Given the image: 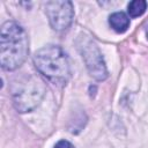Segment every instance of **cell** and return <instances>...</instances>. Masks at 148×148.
I'll return each mask as SVG.
<instances>
[{
	"label": "cell",
	"instance_id": "52a82bcc",
	"mask_svg": "<svg viewBox=\"0 0 148 148\" xmlns=\"http://www.w3.org/2000/svg\"><path fill=\"white\" fill-rule=\"evenodd\" d=\"M147 9V2L145 0H134L131 1L127 6V12L131 17L141 16Z\"/></svg>",
	"mask_w": 148,
	"mask_h": 148
},
{
	"label": "cell",
	"instance_id": "277c9868",
	"mask_svg": "<svg viewBox=\"0 0 148 148\" xmlns=\"http://www.w3.org/2000/svg\"><path fill=\"white\" fill-rule=\"evenodd\" d=\"M76 45L89 74L97 81H104L109 73L96 42L89 35L82 32L76 39Z\"/></svg>",
	"mask_w": 148,
	"mask_h": 148
},
{
	"label": "cell",
	"instance_id": "9c48e42d",
	"mask_svg": "<svg viewBox=\"0 0 148 148\" xmlns=\"http://www.w3.org/2000/svg\"><path fill=\"white\" fill-rule=\"evenodd\" d=\"M146 34H147V38H148V27H147V29H146Z\"/></svg>",
	"mask_w": 148,
	"mask_h": 148
},
{
	"label": "cell",
	"instance_id": "5b68a950",
	"mask_svg": "<svg viewBox=\"0 0 148 148\" xmlns=\"http://www.w3.org/2000/svg\"><path fill=\"white\" fill-rule=\"evenodd\" d=\"M45 12L50 25L56 31H64L69 28L74 17V8L71 1H47Z\"/></svg>",
	"mask_w": 148,
	"mask_h": 148
},
{
	"label": "cell",
	"instance_id": "ba28073f",
	"mask_svg": "<svg viewBox=\"0 0 148 148\" xmlns=\"http://www.w3.org/2000/svg\"><path fill=\"white\" fill-rule=\"evenodd\" d=\"M54 148H75V147L67 140H60L56 143Z\"/></svg>",
	"mask_w": 148,
	"mask_h": 148
},
{
	"label": "cell",
	"instance_id": "6da1fadb",
	"mask_svg": "<svg viewBox=\"0 0 148 148\" xmlns=\"http://www.w3.org/2000/svg\"><path fill=\"white\" fill-rule=\"evenodd\" d=\"M29 42L25 30L14 21L1 25L0 34V62L5 71H15L27 59Z\"/></svg>",
	"mask_w": 148,
	"mask_h": 148
},
{
	"label": "cell",
	"instance_id": "8992f818",
	"mask_svg": "<svg viewBox=\"0 0 148 148\" xmlns=\"http://www.w3.org/2000/svg\"><path fill=\"white\" fill-rule=\"evenodd\" d=\"M109 23L111 28L119 34L125 32L130 27V18L128 16L123 12H116L112 13L109 16Z\"/></svg>",
	"mask_w": 148,
	"mask_h": 148
},
{
	"label": "cell",
	"instance_id": "3957f363",
	"mask_svg": "<svg viewBox=\"0 0 148 148\" xmlns=\"http://www.w3.org/2000/svg\"><path fill=\"white\" fill-rule=\"evenodd\" d=\"M45 94L44 82L34 74L16 77L12 83V98L18 112H29L38 106Z\"/></svg>",
	"mask_w": 148,
	"mask_h": 148
},
{
	"label": "cell",
	"instance_id": "7a4b0ae2",
	"mask_svg": "<svg viewBox=\"0 0 148 148\" xmlns=\"http://www.w3.org/2000/svg\"><path fill=\"white\" fill-rule=\"evenodd\" d=\"M34 65L37 71L53 83L65 84L71 75L69 61L60 46L46 45L34 56Z\"/></svg>",
	"mask_w": 148,
	"mask_h": 148
}]
</instances>
